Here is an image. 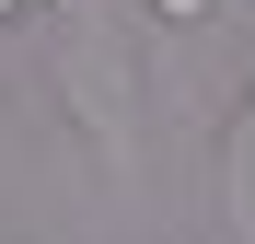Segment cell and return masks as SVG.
I'll return each mask as SVG.
<instances>
[{
  "label": "cell",
  "mask_w": 255,
  "mask_h": 244,
  "mask_svg": "<svg viewBox=\"0 0 255 244\" xmlns=\"http://www.w3.org/2000/svg\"><path fill=\"white\" fill-rule=\"evenodd\" d=\"M221 210H232V233L255 244V93H244V116H232V140H221Z\"/></svg>",
  "instance_id": "cell-2"
},
{
  "label": "cell",
  "mask_w": 255,
  "mask_h": 244,
  "mask_svg": "<svg viewBox=\"0 0 255 244\" xmlns=\"http://www.w3.org/2000/svg\"><path fill=\"white\" fill-rule=\"evenodd\" d=\"M12 12H23V0H0V23H12Z\"/></svg>",
  "instance_id": "cell-4"
},
{
  "label": "cell",
  "mask_w": 255,
  "mask_h": 244,
  "mask_svg": "<svg viewBox=\"0 0 255 244\" xmlns=\"http://www.w3.org/2000/svg\"><path fill=\"white\" fill-rule=\"evenodd\" d=\"M151 12H162V23H209L221 0H151Z\"/></svg>",
  "instance_id": "cell-3"
},
{
  "label": "cell",
  "mask_w": 255,
  "mask_h": 244,
  "mask_svg": "<svg viewBox=\"0 0 255 244\" xmlns=\"http://www.w3.org/2000/svg\"><path fill=\"white\" fill-rule=\"evenodd\" d=\"M58 105H70V128L81 151L105 163V175H128L139 163V47H128V12L116 0H58Z\"/></svg>",
  "instance_id": "cell-1"
}]
</instances>
